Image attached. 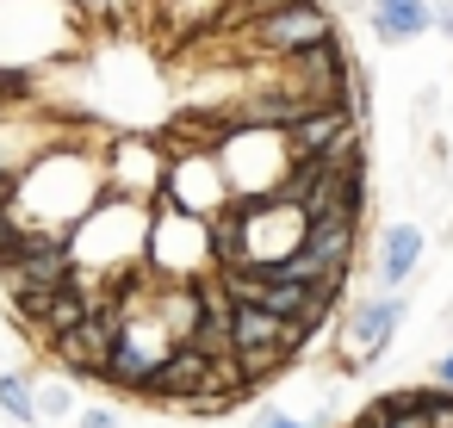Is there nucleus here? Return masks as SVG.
Returning <instances> with one entry per match:
<instances>
[{"label": "nucleus", "mask_w": 453, "mask_h": 428, "mask_svg": "<svg viewBox=\"0 0 453 428\" xmlns=\"http://www.w3.org/2000/svg\"><path fill=\"white\" fill-rule=\"evenodd\" d=\"M249 428H317V416H292V409H261V416H249Z\"/></svg>", "instance_id": "nucleus-18"}, {"label": "nucleus", "mask_w": 453, "mask_h": 428, "mask_svg": "<svg viewBox=\"0 0 453 428\" xmlns=\"http://www.w3.org/2000/svg\"><path fill=\"white\" fill-rule=\"evenodd\" d=\"M372 7H391V0H372Z\"/></svg>", "instance_id": "nucleus-23"}, {"label": "nucleus", "mask_w": 453, "mask_h": 428, "mask_svg": "<svg viewBox=\"0 0 453 428\" xmlns=\"http://www.w3.org/2000/svg\"><path fill=\"white\" fill-rule=\"evenodd\" d=\"M75 428H125V422H119L112 403H81V409H75Z\"/></svg>", "instance_id": "nucleus-17"}, {"label": "nucleus", "mask_w": 453, "mask_h": 428, "mask_svg": "<svg viewBox=\"0 0 453 428\" xmlns=\"http://www.w3.org/2000/svg\"><path fill=\"white\" fill-rule=\"evenodd\" d=\"M162 187H168V149L156 137H119L106 149V193H125V199L156 205Z\"/></svg>", "instance_id": "nucleus-11"}, {"label": "nucleus", "mask_w": 453, "mask_h": 428, "mask_svg": "<svg viewBox=\"0 0 453 428\" xmlns=\"http://www.w3.org/2000/svg\"><path fill=\"white\" fill-rule=\"evenodd\" d=\"M323 38H335V19L323 0H286V7H267L261 19H249V44L267 57H298Z\"/></svg>", "instance_id": "nucleus-9"}, {"label": "nucleus", "mask_w": 453, "mask_h": 428, "mask_svg": "<svg viewBox=\"0 0 453 428\" xmlns=\"http://www.w3.org/2000/svg\"><path fill=\"white\" fill-rule=\"evenodd\" d=\"M75 7H81V13H100V19H125L137 0H75Z\"/></svg>", "instance_id": "nucleus-20"}, {"label": "nucleus", "mask_w": 453, "mask_h": 428, "mask_svg": "<svg viewBox=\"0 0 453 428\" xmlns=\"http://www.w3.org/2000/svg\"><path fill=\"white\" fill-rule=\"evenodd\" d=\"M69 409H75L69 372H63V378H38V416H69Z\"/></svg>", "instance_id": "nucleus-16"}, {"label": "nucleus", "mask_w": 453, "mask_h": 428, "mask_svg": "<svg viewBox=\"0 0 453 428\" xmlns=\"http://www.w3.org/2000/svg\"><path fill=\"white\" fill-rule=\"evenodd\" d=\"M0 416L19 428H38V372H26V366L0 372Z\"/></svg>", "instance_id": "nucleus-15"}, {"label": "nucleus", "mask_w": 453, "mask_h": 428, "mask_svg": "<svg viewBox=\"0 0 453 428\" xmlns=\"http://www.w3.org/2000/svg\"><path fill=\"white\" fill-rule=\"evenodd\" d=\"M403 317H410V298H403V292H366V298H354V304H348V317H342L335 354H348V360H354V372H360V366H372V360L397 341Z\"/></svg>", "instance_id": "nucleus-7"}, {"label": "nucleus", "mask_w": 453, "mask_h": 428, "mask_svg": "<svg viewBox=\"0 0 453 428\" xmlns=\"http://www.w3.org/2000/svg\"><path fill=\"white\" fill-rule=\"evenodd\" d=\"M428 32H434V0H391V7H372V38L391 44V50H403V44L428 38Z\"/></svg>", "instance_id": "nucleus-14"}, {"label": "nucleus", "mask_w": 453, "mask_h": 428, "mask_svg": "<svg viewBox=\"0 0 453 428\" xmlns=\"http://www.w3.org/2000/svg\"><path fill=\"white\" fill-rule=\"evenodd\" d=\"M150 224H156V205L143 199H125V193H106L75 230H69V255H75V279L94 292L100 286H125L150 267Z\"/></svg>", "instance_id": "nucleus-2"}, {"label": "nucleus", "mask_w": 453, "mask_h": 428, "mask_svg": "<svg viewBox=\"0 0 453 428\" xmlns=\"http://www.w3.org/2000/svg\"><path fill=\"white\" fill-rule=\"evenodd\" d=\"M434 385H441V391H453V348L434 360Z\"/></svg>", "instance_id": "nucleus-22"}, {"label": "nucleus", "mask_w": 453, "mask_h": 428, "mask_svg": "<svg viewBox=\"0 0 453 428\" xmlns=\"http://www.w3.org/2000/svg\"><path fill=\"white\" fill-rule=\"evenodd\" d=\"M360 131H366V125H360L342 100H311V106H298V118L286 125V137H292L298 156H329V162L354 156V149H360Z\"/></svg>", "instance_id": "nucleus-10"}, {"label": "nucleus", "mask_w": 453, "mask_h": 428, "mask_svg": "<svg viewBox=\"0 0 453 428\" xmlns=\"http://www.w3.org/2000/svg\"><path fill=\"white\" fill-rule=\"evenodd\" d=\"M422 255H428V230H422V224H410V218L385 224V230H379V255H372V286H379V292H403V286L416 279Z\"/></svg>", "instance_id": "nucleus-12"}, {"label": "nucleus", "mask_w": 453, "mask_h": 428, "mask_svg": "<svg viewBox=\"0 0 453 428\" xmlns=\"http://www.w3.org/2000/svg\"><path fill=\"white\" fill-rule=\"evenodd\" d=\"M150 279L162 286H193L205 273H218V255H211V224L156 199V224H150Z\"/></svg>", "instance_id": "nucleus-5"}, {"label": "nucleus", "mask_w": 453, "mask_h": 428, "mask_svg": "<svg viewBox=\"0 0 453 428\" xmlns=\"http://www.w3.org/2000/svg\"><path fill=\"white\" fill-rule=\"evenodd\" d=\"M242 211V267H280L304 248L311 236V205L292 199V193H273V199H249L236 205Z\"/></svg>", "instance_id": "nucleus-6"}, {"label": "nucleus", "mask_w": 453, "mask_h": 428, "mask_svg": "<svg viewBox=\"0 0 453 428\" xmlns=\"http://www.w3.org/2000/svg\"><path fill=\"white\" fill-rule=\"evenodd\" d=\"M162 199L180 205V211H193V218H218V211L236 205V193H230V180H224V168H218V149H193V143H180V149L168 156V187H162Z\"/></svg>", "instance_id": "nucleus-8"}, {"label": "nucleus", "mask_w": 453, "mask_h": 428, "mask_svg": "<svg viewBox=\"0 0 453 428\" xmlns=\"http://www.w3.org/2000/svg\"><path fill=\"white\" fill-rule=\"evenodd\" d=\"M205 385H211V354H199L193 341H180V348L156 366L150 397H162V403H193V397H205Z\"/></svg>", "instance_id": "nucleus-13"}, {"label": "nucleus", "mask_w": 453, "mask_h": 428, "mask_svg": "<svg viewBox=\"0 0 453 428\" xmlns=\"http://www.w3.org/2000/svg\"><path fill=\"white\" fill-rule=\"evenodd\" d=\"M19 242H26V230L13 224V211H0V267H7V261L19 255Z\"/></svg>", "instance_id": "nucleus-19"}, {"label": "nucleus", "mask_w": 453, "mask_h": 428, "mask_svg": "<svg viewBox=\"0 0 453 428\" xmlns=\"http://www.w3.org/2000/svg\"><path fill=\"white\" fill-rule=\"evenodd\" d=\"M106 199V162L100 156H81L69 143L44 149L32 168H19V187H13V224L19 230H50V236H69L94 205Z\"/></svg>", "instance_id": "nucleus-1"}, {"label": "nucleus", "mask_w": 453, "mask_h": 428, "mask_svg": "<svg viewBox=\"0 0 453 428\" xmlns=\"http://www.w3.org/2000/svg\"><path fill=\"white\" fill-rule=\"evenodd\" d=\"M81 50V7L75 0H0V63L7 69H50Z\"/></svg>", "instance_id": "nucleus-3"}, {"label": "nucleus", "mask_w": 453, "mask_h": 428, "mask_svg": "<svg viewBox=\"0 0 453 428\" xmlns=\"http://www.w3.org/2000/svg\"><path fill=\"white\" fill-rule=\"evenodd\" d=\"M292 162H298V149L280 125H224V137H218V168L236 193V205L286 193Z\"/></svg>", "instance_id": "nucleus-4"}, {"label": "nucleus", "mask_w": 453, "mask_h": 428, "mask_svg": "<svg viewBox=\"0 0 453 428\" xmlns=\"http://www.w3.org/2000/svg\"><path fill=\"white\" fill-rule=\"evenodd\" d=\"M434 32L453 38V0H434Z\"/></svg>", "instance_id": "nucleus-21"}]
</instances>
